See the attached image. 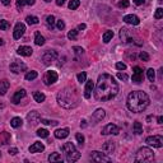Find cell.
Returning a JSON list of instances; mask_svg holds the SVG:
<instances>
[{"instance_id": "cell-1", "label": "cell", "mask_w": 163, "mask_h": 163, "mask_svg": "<svg viewBox=\"0 0 163 163\" xmlns=\"http://www.w3.org/2000/svg\"><path fill=\"white\" fill-rule=\"evenodd\" d=\"M119 93V84L115 78L110 74H101L98 77L94 91V97L97 101H110L115 98Z\"/></svg>"}, {"instance_id": "cell-2", "label": "cell", "mask_w": 163, "mask_h": 163, "mask_svg": "<svg viewBox=\"0 0 163 163\" xmlns=\"http://www.w3.org/2000/svg\"><path fill=\"white\" fill-rule=\"evenodd\" d=\"M149 96L143 91H133L127 97V108L131 112H143V111L149 106Z\"/></svg>"}, {"instance_id": "cell-3", "label": "cell", "mask_w": 163, "mask_h": 163, "mask_svg": "<svg viewBox=\"0 0 163 163\" xmlns=\"http://www.w3.org/2000/svg\"><path fill=\"white\" fill-rule=\"evenodd\" d=\"M57 103L62 108H75L79 103V94L74 87H65L57 93Z\"/></svg>"}, {"instance_id": "cell-4", "label": "cell", "mask_w": 163, "mask_h": 163, "mask_svg": "<svg viewBox=\"0 0 163 163\" xmlns=\"http://www.w3.org/2000/svg\"><path fill=\"white\" fill-rule=\"evenodd\" d=\"M61 150L62 153L65 154V159L68 162H75L80 158V153L78 152V149L75 148V145L69 141V143H65L64 145L61 147Z\"/></svg>"}, {"instance_id": "cell-5", "label": "cell", "mask_w": 163, "mask_h": 163, "mask_svg": "<svg viewBox=\"0 0 163 163\" xmlns=\"http://www.w3.org/2000/svg\"><path fill=\"white\" fill-rule=\"evenodd\" d=\"M154 159V152L148 147H143L136 152L135 155V162L136 163H145V162H152Z\"/></svg>"}, {"instance_id": "cell-6", "label": "cell", "mask_w": 163, "mask_h": 163, "mask_svg": "<svg viewBox=\"0 0 163 163\" xmlns=\"http://www.w3.org/2000/svg\"><path fill=\"white\" fill-rule=\"evenodd\" d=\"M57 59V52L55 50H46L43 55L41 56V60L45 65H50L51 62H54Z\"/></svg>"}, {"instance_id": "cell-7", "label": "cell", "mask_w": 163, "mask_h": 163, "mask_svg": "<svg viewBox=\"0 0 163 163\" xmlns=\"http://www.w3.org/2000/svg\"><path fill=\"white\" fill-rule=\"evenodd\" d=\"M145 143L150 147L154 148H162L163 147V138L161 135H153V136H148L145 139Z\"/></svg>"}, {"instance_id": "cell-8", "label": "cell", "mask_w": 163, "mask_h": 163, "mask_svg": "<svg viewBox=\"0 0 163 163\" xmlns=\"http://www.w3.org/2000/svg\"><path fill=\"white\" fill-rule=\"evenodd\" d=\"M57 78H59V75H57L56 71L47 70L46 73H45V75H43V82H45V84L46 85H51V84H54V83L57 82Z\"/></svg>"}, {"instance_id": "cell-9", "label": "cell", "mask_w": 163, "mask_h": 163, "mask_svg": "<svg viewBox=\"0 0 163 163\" xmlns=\"http://www.w3.org/2000/svg\"><path fill=\"white\" fill-rule=\"evenodd\" d=\"M91 158H92V161H94V162H111L112 161L111 157L106 155L105 153H101V152H98V150L91 152Z\"/></svg>"}, {"instance_id": "cell-10", "label": "cell", "mask_w": 163, "mask_h": 163, "mask_svg": "<svg viewBox=\"0 0 163 163\" xmlns=\"http://www.w3.org/2000/svg\"><path fill=\"white\" fill-rule=\"evenodd\" d=\"M120 127L117 126V125H115V124H108V125H106L105 127L102 129V131H101V134L102 135H119L120 134Z\"/></svg>"}, {"instance_id": "cell-11", "label": "cell", "mask_w": 163, "mask_h": 163, "mask_svg": "<svg viewBox=\"0 0 163 163\" xmlns=\"http://www.w3.org/2000/svg\"><path fill=\"white\" fill-rule=\"evenodd\" d=\"M9 68H10V71L14 73V74H19V73L27 70V65L22 61H13Z\"/></svg>"}, {"instance_id": "cell-12", "label": "cell", "mask_w": 163, "mask_h": 163, "mask_svg": "<svg viewBox=\"0 0 163 163\" xmlns=\"http://www.w3.org/2000/svg\"><path fill=\"white\" fill-rule=\"evenodd\" d=\"M133 71H134V74H133V78H131V79H133V82L136 83V84H140V83L143 82V79H144V77H143V69L139 68V66H134Z\"/></svg>"}, {"instance_id": "cell-13", "label": "cell", "mask_w": 163, "mask_h": 163, "mask_svg": "<svg viewBox=\"0 0 163 163\" xmlns=\"http://www.w3.org/2000/svg\"><path fill=\"white\" fill-rule=\"evenodd\" d=\"M24 31H26V26H24L23 23H17L15 27H14V32H13V37H14L15 40H19L20 37L24 34Z\"/></svg>"}, {"instance_id": "cell-14", "label": "cell", "mask_w": 163, "mask_h": 163, "mask_svg": "<svg viewBox=\"0 0 163 163\" xmlns=\"http://www.w3.org/2000/svg\"><path fill=\"white\" fill-rule=\"evenodd\" d=\"M105 116H106V111L103 108H98V110H96L94 112H93L92 121L96 124V122H98V121H102L103 119H105Z\"/></svg>"}, {"instance_id": "cell-15", "label": "cell", "mask_w": 163, "mask_h": 163, "mask_svg": "<svg viewBox=\"0 0 163 163\" xmlns=\"http://www.w3.org/2000/svg\"><path fill=\"white\" fill-rule=\"evenodd\" d=\"M26 89H18V91H17L15 93H14V96H13V98H12V102L14 103V105H18V103L22 101V99L24 98V97H26Z\"/></svg>"}, {"instance_id": "cell-16", "label": "cell", "mask_w": 163, "mask_h": 163, "mask_svg": "<svg viewBox=\"0 0 163 163\" xmlns=\"http://www.w3.org/2000/svg\"><path fill=\"white\" fill-rule=\"evenodd\" d=\"M27 120H28V122L31 125H36L37 122H40V121H41V115L37 112V111H32V112L28 113Z\"/></svg>"}, {"instance_id": "cell-17", "label": "cell", "mask_w": 163, "mask_h": 163, "mask_svg": "<svg viewBox=\"0 0 163 163\" xmlns=\"http://www.w3.org/2000/svg\"><path fill=\"white\" fill-rule=\"evenodd\" d=\"M124 22L127 24H133V26H138L140 23V19H139V17H136L135 14H129V15L124 17Z\"/></svg>"}, {"instance_id": "cell-18", "label": "cell", "mask_w": 163, "mask_h": 163, "mask_svg": "<svg viewBox=\"0 0 163 163\" xmlns=\"http://www.w3.org/2000/svg\"><path fill=\"white\" fill-rule=\"evenodd\" d=\"M93 88H94V83H93V80H85V88H84V97L85 98H91Z\"/></svg>"}, {"instance_id": "cell-19", "label": "cell", "mask_w": 163, "mask_h": 163, "mask_svg": "<svg viewBox=\"0 0 163 163\" xmlns=\"http://www.w3.org/2000/svg\"><path fill=\"white\" fill-rule=\"evenodd\" d=\"M120 37L124 42H133V38H131V33L129 32L127 28H121L120 31Z\"/></svg>"}, {"instance_id": "cell-20", "label": "cell", "mask_w": 163, "mask_h": 163, "mask_svg": "<svg viewBox=\"0 0 163 163\" xmlns=\"http://www.w3.org/2000/svg\"><path fill=\"white\" fill-rule=\"evenodd\" d=\"M17 52H18V55H20V56H31L33 50H32V47H29V46H20V47H18Z\"/></svg>"}, {"instance_id": "cell-21", "label": "cell", "mask_w": 163, "mask_h": 163, "mask_svg": "<svg viewBox=\"0 0 163 163\" xmlns=\"http://www.w3.org/2000/svg\"><path fill=\"white\" fill-rule=\"evenodd\" d=\"M43 149H45V145L42 143H40V141H36V143H33L29 147V152L31 153H40V152H42Z\"/></svg>"}, {"instance_id": "cell-22", "label": "cell", "mask_w": 163, "mask_h": 163, "mask_svg": "<svg viewBox=\"0 0 163 163\" xmlns=\"http://www.w3.org/2000/svg\"><path fill=\"white\" fill-rule=\"evenodd\" d=\"M102 150L106 152V154H110L115 150V143L113 141H106L105 144L102 145Z\"/></svg>"}, {"instance_id": "cell-23", "label": "cell", "mask_w": 163, "mask_h": 163, "mask_svg": "<svg viewBox=\"0 0 163 163\" xmlns=\"http://www.w3.org/2000/svg\"><path fill=\"white\" fill-rule=\"evenodd\" d=\"M10 87V83L9 80H6V79H3V80H0V96H4L6 92H8Z\"/></svg>"}, {"instance_id": "cell-24", "label": "cell", "mask_w": 163, "mask_h": 163, "mask_svg": "<svg viewBox=\"0 0 163 163\" xmlns=\"http://www.w3.org/2000/svg\"><path fill=\"white\" fill-rule=\"evenodd\" d=\"M10 141V134L8 131H1L0 133V145H6Z\"/></svg>"}, {"instance_id": "cell-25", "label": "cell", "mask_w": 163, "mask_h": 163, "mask_svg": "<svg viewBox=\"0 0 163 163\" xmlns=\"http://www.w3.org/2000/svg\"><path fill=\"white\" fill-rule=\"evenodd\" d=\"M69 135V129H57L55 131V138H57V139H65Z\"/></svg>"}, {"instance_id": "cell-26", "label": "cell", "mask_w": 163, "mask_h": 163, "mask_svg": "<svg viewBox=\"0 0 163 163\" xmlns=\"http://www.w3.org/2000/svg\"><path fill=\"white\" fill-rule=\"evenodd\" d=\"M34 43H36L37 46H42V45H45V37L40 32H36V34H34Z\"/></svg>"}, {"instance_id": "cell-27", "label": "cell", "mask_w": 163, "mask_h": 163, "mask_svg": "<svg viewBox=\"0 0 163 163\" xmlns=\"http://www.w3.org/2000/svg\"><path fill=\"white\" fill-rule=\"evenodd\" d=\"M133 131L136 135H140V134H143V125H141L139 121H135L134 125H133Z\"/></svg>"}, {"instance_id": "cell-28", "label": "cell", "mask_w": 163, "mask_h": 163, "mask_svg": "<svg viewBox=\"0 0 163 163\" xmlns=\"http://www.w3.org/2000/svg\"><path fill=\"white\" fill-rule=\"evenodd\" d=\"M22 124H23V121H22L20 117H13V119L10 120V125H12L13 127H15V129L22 126Z\"/></svg>"}, {"instance_id": "cell-29", "label": "cell", "mask_w": 163, "mask_h": 163, "mask_svg": "<svg viewBox=\"0 0 163 163\" xmlns=\"http://www.w3.org/2000/svg\"><path fill=\"white\" fill-rule=\"evenodd\" d=\"M33 98H34V101L36 102H43L45 101V98H46V96L43 94V93H41V92H33Z\"/></svg>"}, {"instance_id": "cell-30", "label": "cell", "mask_w": 163, "mask_h": 163, "mask_svg": "<svg viewBox=\"0 0 163 163\" xmlns=\"http://www.w3.org/2000/svg\"><path fill=\"white\" fill-rule=\"evenodd\" d=\"M48 161H50L51 163L52 162H61L62 157H61V154H59V153H51L50 155H48Z\"/></svg>"}, {"instance_id": "cell-31", "label": "cell", "mask_w": 163, "mask_h": 163, "mask_svg": "<svg viewBox=\"0 0 163 163\" xmlns=\"http://www.w3.org/2000/svg\"><path fill=\"white\" fill-rule=\"evenodd\" d=\"M55 23H56V19H55L54 15H47L46 17V24H47L48 28L52 29L54 27H55Z\"/></svg>"}, {"instance_id": "cell-32", "label": "cell", "mask_w": 163, "mask_h": 163, "mask_svg": "<svg viewBox=\"0 0 163 163\" xmlns=\"http://www.w3.org/2000/svg\"><path fill=\"white\" fill-rule=\"evenodd\" d=\"M112 37H113V32L112 31H106L105 33H103V42L105 43H108L111 40H112Z\"/></svg>"}, {"instance_id": "cell-33", "label": "cell", "mask_w": 163, "mask_h": 163, "mask_svg": "<svg viewBox=\"0 0 163 163\" xmlns=\"http://www.w3.org/2000/svg\"><path fill=\"white\" fill-rule=\"evenodd\" d=\"M37 75H38V73H37L36 70H31L26 74V79L27 80H33V79L37 78Z\"/></svg>"}, {"instance_id": "cell-34", "label": "cell", "mask_w": 163, "mask_h": 163, "mask_svg": "<svg viewBox=\"0 0 163 163\" xmlns=\"http://www.w3.org/2000/svg\"><path fill=\"white\" fill-rule=\"evenodd\" d=\"M79 5H80V1H79V0H70V1H69V9H71V10L78 9Z\"/></svg>"}, {"instance_id": "cell-35", "label": "cell", "mask_w": 163, "mask_h": 163, "mask_svg": "<svg viewBox=\"0 0 163 163\" xmlns=\"http://www.w3.org/2000/svg\"><path fill=\"white\" fill-rule=\"evenodd\" d=\"M26 20H27V23H28V24H37L40 19L37 18V17H34V15H28L26 18Z\"/></svg>"}, {"instance_id": "cell-36", "label": "cell", "mask_w": 163, "mask_h": 163, "mask_svg": "<svg viewBox=\"0 0 163 163\" xmlns=\"http://www.w3.org/2000/svg\"><path fill=\"white\" fill-rule=\"evenodd\" d=\"M147 77L148 79L150 82H154V79H155V71H154V69H148V71H147Z\"/></svg>"}, {"instance_id": "cell-37", "label": "cell", "mask_w": 163, "mask_h": 163, "mask_svg": "<svg viewBox=\"0 0 163 163\" xmlns=\"http://www.w3.org/2000/svg\"><path fill=\"white\" fill-rule=\"evenodd\" d=\"M10 28V23L8 20H0V31H6Z\"/></svg>"}, {"instance_id": "cell-38", "label": "cell", "mask_w": 163, "mask_h": 163, "mask_svg": "<svg viewBox=\"0 0 163 163\" xmlns=\"http://www.w3.org/2000/svg\"><path fill=\"white\" fill-rule=\"evenodd\" d=\"M37 136L47 138L48 136V130H46V129H38V130H37Z\"/></svg>"}, {"instance_id": "cell-39", "label": "cell", "mask_w": 163, "mask_h": 163, "mask_svg": "<svg viewBox=\"0 0 163 163\" xmlns=\"http://www.w3.org/2000/svg\"><path fill=\"white\" fill-rule=\"evenodd\" d=\"M77 37H78V31L77 29H71L70 32L68 33V38L69 40H77Z\"/></svg>"}, {"instance_id": "cell-40", "label": "cell", "mask_w": 163, "mask_h": 163, "mask_svg": "<svg viewBox=\"0 0 163 163\" xmlns=\"http://www.w3.org/2000/svg\"><path fill=\"white\" fill-rule=\"evenodd\" d=\"M87 80V73L85 71H82L78 74V82L79 83H85Z\"/></svg>"}, {"instance_id": "cell-41", "label": "cell", "mask_w": 163, "mask_h": 163, "mask_svg": "<svg viewBox=\"0 0 163 163\" xmlns=\"http://www.w3.org/2000/svg\"><path fill=\"white\" fill-rule=\"evenodd\" d=\"M41 122L45 124V125H52V126H56L59 124L56 120H45V119H41Z\"/></svg>"}, {"instance_id": "cell-42", "label": "cell", "mask_w": 163, "mask_h": 163, "mask_svg": "<svg viewBox=\"0 0 163 163\" xmlns=\"http://www.w3.org/2000/svg\"><path fill=\"white\" fill-rule=\"evenodd\" d=\"M163 17V9L162 8H158L157 10H155V13H154V18L155 19H161Z\"/></svg>"}, {"instance_id": "cell-43", "label": "cell", "mask_w": 163, "mask_h": 163, "mask_svg": "<svg viewBox=\"0 0 163 163\" xmlns=\"http://www.w3.org/2000/svg\"><path fill=\"white\" fill-rule=\"evenodd\" d=\"M117 5H119V8H122L124 9V8H127V6L130 5V3H129V0H121V1Z\"/></svg>"}, {"instance_id": "cell-44", "label": "cell", "mask_w": 163, "mask_h": 163, "mask_svg": "<svg viewBox=\"0 0 163 163\" xmlns=\"http://www.w3.org/2000/svg\"><path fill=\"white\" fill-rule=\"evenodd\" d=\"M139 57H140V60H143V61H149V55L147 52H144V51H141V52L139 54Z\"/></svg>"}, {"instance_id": "cell-45", "label": "cell", "mask_w": 163, "mask_h": 163, "mask_svg": "<svg viewBox=\"0 0 163 163\" xmlns=\"http://www.w3.org/2000/svg\"><path fill=\"white\" fill-rule=\"evenodd\" d=\"M75 139L78 140V143L80 145H83V143H84V136H83V134H80V133H78L75 135Z\"/></svg>"}, {"instance_id": "cell-46", "label": "cell", "mask_w": 163, "mask_h": 163, "mask_svg": "<svg viewBox=\"0 0 163 163\" xmlns=\"http://www.w3.org/2000/svg\"><path fill=\"white\" fill-rule=\"evenodd\" d=\"M73 51H74L77 55H83L84 54V50H83L82 47H79V46H74L73 47Z\"/></svg>"}, {"instance_id": "cell-47", "label": "cell", "mask_w": 163, "mask_h": 163, "mask_svg": "<svg viewBox=\"0 0 163 163\" xmlns=\"http://www.w3.org/2000/svg\"><path fill=\"white\" fill-rule=\"evenodd\" d=\"M56 27H57V29H60V31H62L65 28V22L64 20H56Z\"/></svg>"}, {"instance_id": "cell-48", "label": "cell", "mask_w": 163, "mask_h": 163, "mask_svg": "<svg viewBox=\"0 0 163 163\" xmlns=\"http://www.w3.org/2000/svg\"><path fill=\"white\" fill-rule=\"evenodd\" d=\"M24 5H26V1H24V0H17V8H18L19 12L22 10V8Z\"/></svg>"}, {"instance_id": "cell-49", "label": "cell", "mask_w": 163, "mask_h": 163, "mask_svg": "<svg viewBox=\"0 0 163 163\" xmlns=\"http://www.w3.org/2000/svg\"><path fill=\"white\" fill-rule=\"evenodd\" d=\"M116 69H117V70H125V69H126V65H125L124 62H117V64H116Z\"/></svg>"}, {"instance_id": "cell-50", "label": "cell", "mask_w": 163, "mask_h": 163, "mask_svg": "<svg viewBox=\"0 0 163 163\" xmlns=\"http://www.w3.org/2000/svg\"><path fill=\"white\" fill-rule=\"evenodd\" d=\"M117 78L121 79V80H127V75L125 73H117Z\"/></svg>"}, {"instance_id": "cell-51", "label": "cell", "mask_w": 163, "mask_h": 163, "mask_svg": "<svg viewBox=\"0 0 163 163\" xmlns=\"http://www.w3.org/2000/svg\"><path fill=\"white\" fill-rule=\"evenodd\" d=\"M8 153H9L10 155H15V154H18V149H17V148H10Z\"/></svg>"}, {"instance_id": "cell-52", "label": "cell", "mask_w": 163, "mask_h": 163, "mask_svg": "<svg viewBox=\"0 0 163 163\" xmlns=\"http://www.w3.org/2000/svg\"><path fill=\"white\" fill-rule=\"evenodd\" d=\"M24 1H26V4H27V5H33L36 0H24Z\"/></svg>"}, {"instance_id": "cell-53", "label": "cell", "mask_w": 163, "mask_h": 163, "mask_svg": "<svg viewBox=\"0 0 163 163\" xmlns=\"http://www.w3.org/2000/svg\"><path fill=\"white\" fill-rule=\"evenodd\" d=\"M0 1H1L3 5H5V6H8L10 4V0H0Z\"/></svg>"}, {"instance_id": "cell-54", "label": "cell", "mask_w": 163, "mask_h": 163, "mask_svg": "<svg viewBox=\"0 0 163 163\" xmlns=\"http://www.w3.org/2000/svg\"><path fill=\"white\" fill-rule=\"evenodd\" d=\"M64 3H65V0H56V4H57L59 6L64 5Z\"/></svg>"}, {"instance_id": "cell-55", "label": "cell", "mask_w": 163, "mask_h": 163, "mask_svg": "<svg viewBox=\"0 0 163 163\" xmlns=\"http://www.w3.org/2000/svg\"><path fill=\"white\" fill-rule=\"evenodd\" d=\"M85 27H87L85 24L82 23V24H79V26H78V29H80V31H82V29H85Z\"/></svg>"}, {"instance_id": "cell-56", "label": "cell", "mask_w": 163, "mask_h": 163, "mask_svg": "<svg viewBox=\"0 0 163 163\" xmlns=\"http://www.w3.org/2000/svg\"><path fill=\"white\" fill-rule=\"evenodd\" d=\"M135 4H136V5H141V4H143V3H144V0H135Z\"/></svg>"}, {"instance_id": "cell-57", "label": "cell", "mask_w": 163, "mask_h": 163, "mask_svg": "<svg viewBox=\"0 0 163 163\" xmlns=\"http://www.w3.org/2000/svg\"><path fill=\"white\" fill-rule=\"evenodd\" d=\"M157 121H158V124H159V125H162V124H163V117H162V116H158Z\"/></svg>"}, {"instance_id": "cell-58", "label": "cell", "mask_w": 163, "mask_h": 163, "mask_svg": "<svg viewBox=\"0 0 163 163\" xmlns=\"http://www.w3.org/2000/svg\"><path fill=\"white\" fill-rule=\"evenodd\" d=\"M80 126H82V127H85V126H87V121H85V120H83V121H82Z\"/></svg>"}, {"instance_id": "cell-59", "label": "cell", "mask_w": 163, "mask_h": 163, "mask_svg": "<svg viewBox=\"0 0 163 163\" xmlns=\"http://www.w3.org/2000/svg\"><path fill=\"white\" fill-rule=\"evenodd\" d=\"M3 45H4V40L0 38V46H3Z\"/></svg>"}, {"instance_id": "cell-60", "label": "cell", "mask_w": 163, "mask_h": 163, "mask_svg": "<svg viewBox=\"0 0 163 163\" xmlns=\"http://www.w3.org/2000/svg\"><path fill=\"white\" fill-rule=\"evenodd\" d=\"M43 1H46V3H50V1H51V0H43Z\"/></svg>"}, {"instance_id": "cell-61", "label": "cell", "mask_w": 163, "mask_h": 163, "mask_svg": "<svg viewBox=\"0 0 163 163\" xmlns=\"http://www.w3.org/2000/svg\"><path fill=\"white\" fill-rule=\"evenodd\" d=\"M0 157H1V153H0Z\"/></svg>"}]
</instances>
